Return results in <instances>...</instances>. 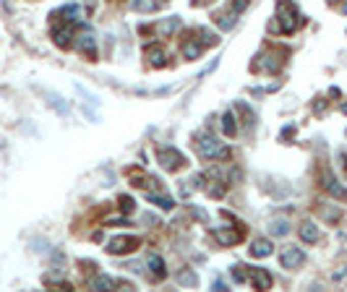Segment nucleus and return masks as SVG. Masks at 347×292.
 <instances>
[{
    "label": "nucleus",
    "mask_w": 347,
    "mask_h": 292,
    "mask_svg": "<svg viewBox=\"0 0 347 292\" xmlns=\"http://www.w3.org/2000/svg\"><path fill=\"white\" fill-rule=\"evenodd\" d=\"M300 24H303V18H300V13L295 11V6H292V3H285V0H279L277 16L269 21V32H272V34H292Z\"/></svg>",
    "instance_id": "obj_1"
},
{
    "label": "nucleus",
    "mask_w": 347,
    "mask_h": 292,
    "mask_svg": "<svg viewBox=\"0 0 347 292\" xmlns=\"http://www.w3.org/2000/svg\"><path fill=\"white\" fill-rule=\"evenodd\" d=\"M196 144V154L201 156V160H227L230 156V149L225 146V144H220V139L214 136V133H209V130H201V133H196V139H193Z\"/></svg>",
    "instance_id": "obj_2"
},
{
    "label": "nucleus",
    "mask_w": 347,
    "mask_h": 292,
    "mask_svg": "<svg viewBox=\"0 0 347 292\" xmlns=\"http://www.w3.org/2000/svg\"><path fill=\"white\" fill-rule=\"evenodd\" d=\"M157 162L162 165V170L167 172H178L188 165V160L178 151V149H172V146H157Z\"/></svg>",
    "instance_id": "obj_3"
},
{
    "label": "nucleus",
    "mask_w": 347,
    "mask_h": 292,
    "mask_svg": "<svg viewBox=\"0 0 347 292\" xmlns=\"http://www.w3.org/2000/svg\"><path fill=\"white\" fill-rule=\"evenodd\" d=\"M141 245L136 235H115L113 240H107V253L110 256H128Z\"/></svg>",
    "instance_id": "obj_4"
},
{
    "label": "nucleus",
    "mask_w": 347,
    "mask_h": 292,
    "mask_svg": "<svg viewBox=\"0 0 347 292\" xmlns=\"http://www.w3.org/2000/svg\"><path fill=\"white\" fill-rule=\"evenodd\" d=\"M73 39H76V50H78L81 55H86L89 60L97 58V37H94V32H92L89 26H81V29L73 34Z\"/></svg>",
    "instance_id": "obj_5"
},
{
    "label": "nucleus",
    "mask_w": 347,
    "mask_h": 292,
    "mask_svg": "<svg viewBox=\"0 0 347 292\" xmlns=\"http://www.w3.org/2000/svg\"><path fill=\"white\" fill-rule=\"evenodd\" d=\"M214 237L220 240L222 245H235L241 243L246 237V227H241V224H227V227H217L214 230Z\"/></svg>",
    "instance_id": "obj_6"
},
{
    "label": "nucleus",
    "mask_w": 347,
    "mask_h": 292,
    "mask_svg": "<svg viewBox=\"0 0 347 292\" xmlns=\"http://www.w3.org/2000/svg\"><path fill=\"white\" fill-rule=\"evenodd\" d=\"M52 24L58 26V24H76V21L81 18V6H76V3H68V6H63V8H58L52 16Z\"/></svg>",
    "instance_id": "obj_7"
},
{
    "label": "nucleus",
    "mask_w": 347,
    "mask_h": 292,
    "mask_svg": "<svg viewBox=\"0 0 347 292\" xmlns=\"http://www.w3.org/2000/svg\"><path fill=\"white\" fill-rule=\"evenodd\" d=\"M258 60H261V63H256V71L277 73V71L282 68V63H285V55H282V52H264Z\"/></svg>",
    "instance_id": "obj_8"
},
{
    "label": "nucleus",
    "mask_w": 347,
    "mask_h": 292,
    "mask_svg": "<svg viewBox=\"0 0 347 292\" xmlns=\"http://www.w3.org/2000/svg\"><path fill=\"white\" fill-rule=\"evenodd\" d=\"M279 261H282V266H285V269H298V266L306 263V253H303L298 245H287V248L282 251Z\"/></svg>",
    "instance_id": "obj_9"
},
{
    "label": "nucleus",
    "mask_w": 347,
    "mask_h": 292,
    "mask_svg": "<svg viewBox=\"0 0 347 292\" xmlns=\"http://www.w3.org/2000/svg\"><path fill=\"white\" fill-rule=\"evenodd\" d=\"M246 277H248V282H251L256 289H269V287H272V274L264 272V269L246 266Z\"/></svg>",
    "instance_id": "obj_10"
},
{
    "label": "nucleus",
    "mask_w": 347,
    "mask_h": 292,
    "mask_svg": "<svg viewBox=\"0 0 347 292\" xmlns=\"http://www.w3.org/2000/svg\"><path fill=\"white\" fill-rule=\"evenodd\" d=\"M321 183H324V191H327L329 196H334V198H339V201H344V198H347V188H342V185L337 183V177L332 175V170H324Z\"/></svg>",
    "instance_id": "obj_11"
},
{
    "label": "nucleus",
    "mask_w": 347,
    "mask_h": 292,
    "mask_svg": "<svg viewBox=\"0 0 347 292\" xmlns=\"http://www.w3.org/2000/svg\"><path fill=\"white\" fill-rule=\"evenodd\" d=\"M180 26H183V21H180L178 16H167V18H162L159 24L154 26V32H157L162 39H170L172 34H178V32H180Z\"/></svg>",
    "instance_id": "obj_12"
},
{
    "label": "nucleus",
    "mask_w": 347,
    "mask_h": 292,
    "mask_svg": "<svg viewBox=\"0 0 347 292\" xmlns=\"http://www.w3.org/2000/svg\"><path fill=\"white\" fill-rule=\"evenodd\" d=\"M144 58L149 60L151 68H165V65H167V52L159 47V44H149L146 52H144Z\"/></svg>",
    "instance_id": "obj_13"
},
{
    "label": "nucleus",
    "mask_w": 347,
    "mask_h": 292,
    "mask_svg": "<svg viewBox=\"0 0 347 292\" xmlns=\"http://www.w3.org/2000/svg\"><path fill=\"white\" fill-rule=\"evenodd\" d=\"M52 39H55V44L58 47H71V39H73V26L71 24H58L55 26V32H52Z\"/></svg>",
    "instance_id": "obj_14"
},
{
    "label": "nucleus",
    "mask_w": 347,
    "mask_h": 292,
    "mask_svg": "<svg viewBox=\"0 0 347 292\" xmlns=\"http://www.w3.org/2000/svg\"><path fill=\"white\" fill-rule=\"evenodd\" d=\"M248 256L251 258H266V256H272V243L264 240V237H256L251 243V248H248Z\"/></svg>",
    "instance_id": "obj_15"
},
{
    "label": "nucleus",
    "mask_w": 347,
    "mask_h": 292,
    "mask_svg": "<svg viewBox=\"0 0 347 292\" xmlns=\"http://www.w3.org/2000/svg\"><path fill=\"white\" fill-rule=\"evenodd\" d=\"M180 52H183V58H185V60H196V58L204 52V42H201L199 37H196V39H185Z\"/></svg>",
    "instance_id": "obj_16"
},
{
    "label": "nucleus",
    "mask_w": 347,
    "mask_h": 292,
    "mask_svg": "<svg viewBox=\"0 0 347 292\" xmlns=\"http://www.w3.org/2000/svg\"><path fill=\"white\" fill-rule=\"evenodd\" d=\"M146 266H149V272L154 274L157 279H165V277H167V272H165V261H162L157 253H149V256H146Z\"/></svg>",
    "instance_id": "obj_17"
},
{
    "label": "nucleus",
    "mask_w": 347,
    "mask_h": 292,
    "mask_svg": "<svg viewBox=\"0 0 347 292\" xmlns=\"http://www.w3.org/2000/svg\"><path fill=\"white\" fill-rule=\"evenodd\" d=\"M269 232H272L274 237H285V235L290 232V222H287L285 217H274V219L269 222Z\"/></svg>",
    "instance_id": "obj_18"
},
{
    "label": "nucleus",
    "mask_w": 347,
    "mask_h": 292,
    "mask_svg": "<svg viewBox=\"0 0 347 292\" xmlns=\"http://www.w3.org/2000/svg\"><path fill=\"white\" fill-rule=\"evenodd\" d=\"M235 21H237V13L230 8V11H220V13H214V24L217 26H222V29H232L235 26Z\"/></svg>",
    "instance_id": "obj_19"
},
{
    "label": "nucleus",
    "mask_w": 347,
    "mask_h": 292,
    "mask_svg": "<svg viewBox=\"0 0 347 292\" xmlns=\"http://www.w3.org/2000/svg\"><path fill=\"white\" fill-rule=\"evenodd\" d=\"M131 180H134V185L136 188H159L162 183H157L154 177H149V175H144V172H131Z\"/></svg>",
    "instance_id": "obj_20"
},
{
    "label": "nucleus",
    "mask_w": 347,
    "mask_h": 292,
    "mask_svg": "<svg viewBox=\"0 0 347 292\" xmlns=\"http://www.w3.org/2000/svg\"><path fill=\"white\" fill-rule=\"evenodd\" d=\"M300 237L306 240V243H318L321 232H318V227H316L313 222H306V224H303V227H300Z\"/></svg>",
    "instance_id": "obj_21"
},
{
    "label": "nucleus",
    "mask_w": 347,
    "mask_h": 292,
    "mask_svg": "<svg viewBox=\"0 0 347 292\" xmlns=\"http://www.w3.org/2000/svg\"><path fill=\"white\" fill-rule=\"evenodd\" d=\"M175 282H178L180 287H196V284H199L196 274H193L191 269H180V272L175 274Z\"/></svg>",
    "instance_id": "obj_22"
},
{
    "label": "nucleus",
    "mask_w": 347,
    "mask_h": 292,
    "mask_svg": "<svg viewBox=\"0 0 347 292\" xmlns=\"http://www.w3.org/2000/svg\"><path fill=\"white\" fill-rule=\"evenodd\" d=\"M131 8L139 13H151L157 11V0H131Z\"/></svg>",
    "instance_id": "obj_23"
},
{
    "label": "nucleus",
    "mask_w": 347,
    "mask_h": 292,
    "mask_svg": "<svg viewBox=\"0 0 347 292\" xmlns=\"http://www.w3.org/2000/svg\"><path fill=\"white\" fill-rule=\"evenodd\" d=\"M222 133H225V136H235V133H237V128H235V115H232L230 110L222 115Z\"/></svg>",
    "instance_id": "obj_24"
},
{
    "label": "nucleus",
    "mask_w": 347,
    "mask_h": 292,
    "mask_svg": "<svg viewBox=\"0 0 347 292\" xmlns=\"http://www.w3.org/2000/svg\"><path fill=\"white\" fill-rule=\"evenodd\" d=\"M146 198L151 201V204H157L159 209H172V206H175V204H172V198H167V196H157V193H149Z\"/></svg>",
    "instance_id": "obj_25"
},
{
    "label": "nucleus",
    "mask_w": 347,
    "mask_h": 292,
    "mask_svg": "<svg viewBox=\"0 0 347 292\" xmlns=\"http://www.w3.org/2000/svg\"><path fill=\"white\" fill-rule=\"evenodd\" d=\"M199 39H204V47H214L217 44V37L209 32V29H199V34H196Z\"/></svg>",
    "instance_id": "obj_26"
},
{
    "label": "nucleus",
    "mask_w": 347,
    "mask_h": 292,
    "mask_svg": "<svg viewBox=\"0 0 347 292\" xmlns=\"http://www.w3.org/2000/svg\"><path fill=\"white\" fill-rule=\"evenodd\" d=\"M118 204H120V211H123V214H131V211H134V198H131V196H120Z\"/></svg>",
    "instance_id": "obj_27"
},
{
    "label": "nucleus",
    "mask_w": 347,
    "mask_h": 292,
    "mask_svg": "<svg viewBox=\"0 0 347 292\" xmlns=\"http://www.w3.org/2000/svg\"><path fill=\"white\" fill-rule=\"evenodd\" d=\"M237 107H241V112L246 115V125H248V128H253V125H256V115L251 112V107H248V104H243V102L237 104Z\"/></svg>",
    "instance_id": "obj_28"
},
{
    "label": "nucleus",
    "mask_w": 347,
    "mask_h": 292,
    "mask_svg": "<svg viewBox=\"0 0 347 292\" xmlns=\"http://www.w3.org/2000/svg\"><path fill=\"white\" fill-rule=\"evenodd\" d=\"M232 279H235V282H248L246 266H232Z\"/></svg>",
    "instance_id": "obj_29"
},
{
    "label": "nucleus",
    "mask_w": 347,
    "mask_h": 292,
    "mask_svg": "<svg viewBox=\"0 0 347 292\" xmlns=\"http://www.w3.org/2000/svg\"><path fill=\"white\" fill-rule=\"evenodd\" d=\"M321 217L327 222H337L339 219V209H321Z\"/></svg>",
    "instance_id": "obj_30"
},
{
    "label": "nucleus",
    "mask_w": 347,
    "mask_h": 292,
    "mask_svg": "<svg viewBox=\"0 0 347 292\" xmlns=\"http://www.w3.org/2000/svg\"><path fill=\"white\" fill-rule=\"evenodd\" d=\"M248 3H251V0H232V3H230V8H232L235 13H241V11H243Z\"/></svg>",
    "instance_id": "obj_31"
},
{
    "label": "nucleus",
    "mask_w": 347,
    "mask_h": 292,
    "mask_svg": "<svg viewBox=\"0 0 347 292\" xmlns=\"http://www.w3.org/2000/svg\"><path fill=\"white\" fill-rule=\"evenodd\" d=\"M339 162H342V167H344V172H347V154H344V151H339Z\"/></svg>",
    "instance_id": "obj_32"
},
{
    "label": "nucleus",
    "mask_w": 347,
    "mask_h": 292,
    "mask_svg": "<svg viewBox=\"0 0 347 292\" xmlns=\"http://www.w3.org/2000/svg\"><path fill=\"white\" fill-rule=\"evenodd\" d=\"M214 289H227V284H225L222 279H217V282H214Z\"/></svg>",
    "instance_id": "obj_33"
}]
</instances>
